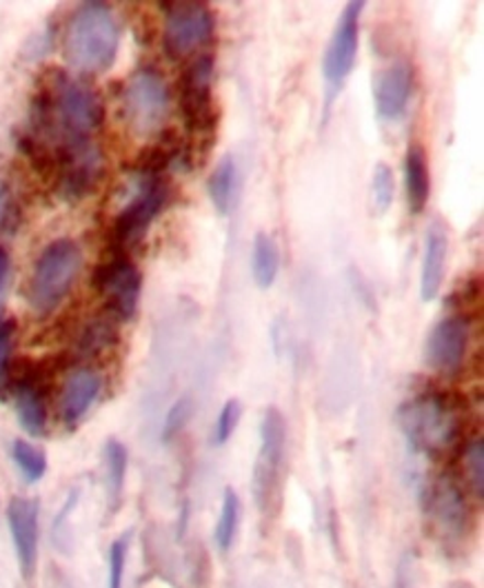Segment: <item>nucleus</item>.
I'll use <instances>...</instances> for the list:
<instances>
[{
    "instance_id": "obj_1",
    "label": "nucleus",
    "mask_w": 484,
    "mask_h": 588,
    "mask_svg": "<svg viewBox=\"0 0 484 588\" xmlns=\"http://www.w3.org/2000/svg\"><path fill=\"white\" fill-rule=\"evenodd\" d=\"M105 118L99 94L83 82L62 73L51 78V85L34 99V123L41 129H51L62 142L90 140Z\"/></svg>"
},
{
    "instance_id": "obj_2",
    "label": "nucleus",
    "mask_w": 484,
    "mask_h": 588,
    "mask_svg": "<svg viewBox=\"0 0 484 588\" xmlns=\"http://www.w3.org/2000/svg\"><path fill=\"white\" fill-rule=\"evenodd\" d=\"M120 45V27L110 5L88 3L80 8L67 27L65 58L85 73H99L114 65Z\"/></svg>"
},
{
    "instance_id": "obj_3",
    "label": "nucleus",
    "mask_w": 484,
    "mask_h": 588,
    "mask_svg": "<svg viewBox=\"0 0 484 588\" xmlns=\"http://www.w3.org/2000/svg\"><path fill=\"white\" fill-rule=\"evenodd\" d=\"M395 419L412 449L429 458L449 451L460 434L458 411L440 391L420 393L407 400L397 408Z\"/></svg>"
},
{
    "instance_id": "obj_4",
    "label": "nucleus",
    "mask_w": 484,
    "mask_h": 588,
    "mask_svg": "<svg viewBox=\"0 0 484 588\" xmlns=\"http://www.w3.org/2000/svg\"><path fill=\"white\" fill-rule=\"evenodd\" d=\"M80 269H83V254L73 240H54L36 263L30 283V304L41 315L51 313L73 287Z\"/></svg>"
},
{
    "instance_id": "obj_5",
    "label": "nucleus",
    "mask_w": 484,
    "mask_h": 588,
    "mask_svg": "<svg viewBox=\"0 0 484 588\" xmlns=\"http://www.w3.org/2000/svg\"><path fill=\"white\" fill-rule=\"evenodd\" d=\"M138 178L140 181L134 198L120 209L112 227L114 251H120V254H127L131 246H136L145 238L153 218L165 209L170 200V183L163 174H149Z\"/></svg>"
},
{
    "instance_id": "obj_6",
    "label": "nucleus",
    "mask_w": 484,
    "mask_h": 588,
    "mask_svg": "<svg viewBox=\"0 0 484 588\" xmlns=\"http://www.w3.org/2000/svg\"><path fill=\"white\" fill-rule=\"evenodd\" d=\"M125 118L138 136H151L163 127L170 112V88L163 73L142 67L125 88Z\"/></svg>"
},
{
    "instance_id": "obj_7",
    "label": "nucleus",
    "mask_w": 484,
    "mask_h": 588,
    "mask_svg": "<svg viewBox=\"0 0 484 588\" xmlns=\"http://www.w3.org/2000/svg\"><path fill=\"white\" fill-rule=\"evenodd\" d=\"M285 447H287L285 415L276 406H269L261 423V449L254 469V495L261 511H272L278 501Z\"/></svg>"
},
{
    "instance_id": "obj_8",
    "label": "nucleus",
    "mask_w": 484,
    "mask_h": 588,
    "mask_svg": "<svg viewBox=\"0 0 484 588\" xmlns=\"http://www.w3.org/2000/svg\"><path fill=\"white\" fill-rule=\"evenodd\" d=\"M92 283L99 296L105 298V307L112 318L125 322L136 315L142 276L127 254L112 251V256L96 267Z\"/></svg>"
},
{
    "instance_id": "obj_9",
    "label": "nucleus",
    "mask_w": 484,
    "mask_h": 588,
    "mask_svg": "<svg viewBox=\"0 0 484 588\" xmlns=\"http://www.w3.org/2000/svg\"><path fill=\"white\" fill-rule=\"evenodd\" d=\"M214 56H198L181 78V114L189 134L209 136L218 123V107L211 94Z\"/></svg>"
},
{
    "instance_id": "obj_10",
    "label": "nucleus",
    "mask_w": 484,
    "mask_h": 588,
    "mask_svg": "<svg viewBox=\"0 0 484 588\" xmlns=\"http://www.w3.org/2000/svg\"><path fill=\"white\" fill-rule=\"evenodd\" d=\"M425 514L445 542H458L469 531V507L451 475L434 477L425 488Z\"/></svg>"
},
{
    "instance_id": "obj_11",
    "label": "nucleus",
    "mask_w": 484,
    "mask_h": 588,
    "mask_svg": "<svg viewBox=\"0 0 484 588\" xmlns=\"http://www.w3.org/2000/svg\"><path fill=\"white\" fill-rule=\"evenodd\" d=\"M216 30L214 12L203 3H176L168 12L163 47L172 60H183L200 49Z\"/></svg>"
},
{
    "instance_id": "obj_12",
    "label": "nucleus",
    "mask_w": 484,
    "mask_h": 588,
    "mask_svg": "<svg viewBox=\"0 0 484 588\" xmlns=\"http://www.w3.org/2000/svg\"><path fill=\"white\" fill-rule=\"evenodd\" d=\"M58 189L62 198L71 203L92 194L103 176L101 151L90 140L62 142L58 147Z\"/></svg>"
},
{
    "instance_id": "obj_13",
    "label": "nucleus",
    "mask_w": 484,
    "mask_h": 588,
    "mask_svg": "<svg viewBox=\"0 0 484 588\" xmlns=\"http://www.w3.org/2000/svg\"><path fill=\"white\" fill-rule=\"evenodd\" d=\"M360 16H362V3L360 0H352L341 14L334 34L330 38L325 60H322V76L327 80L332 96L343 88V82L347 80V76L356 65L358 41H360Z\"/></svg>"
},
{
    "instance_id": "obj_14",
    "label": "nucleus",
    "mask_w": 484,
    "mask_h": 588,
    "mask_svg": "<svg viewBox=\"0 0 484 588\" xmlns=\"http://www.w3.org/2000/svg\"><path fill=\"white\" fill-rule=\"evenodd\" d=\"M471 341V322L460 311L442 318L429 333L425 345V362L429 369L451 376L460 371Z\"/></svg>"
},
{
    "instance_id": "obj_15",
    "label": "nucleus",
    "mask_w": 484,
    "mask_h": 588,
    "mask_svg": "<svg viewBox=\"0 0 484 588\" xmlns=\"http://www.w3.org/2000/svg\"><path fill=\"white\" fill-rule=\"evenodd\" d=\"M414 94V69L410 62L397 60L373 76V103L382 120H397L407 112Z\"/></svg>"
},
{
    "instance_id": "obj_16",
    "label": "nucleus",
    "mask_w": 484,
    "mask_h": 588,
    "mask_svg": "<svg viewBox=\"0 0 484 588\" xmlns=\"http://www.w3.org/2000/svg\"><path fill=\"white\" fill-rule=\"evenodd\" d=\"M38 516L41 504L30 497H14L8 509L10 533L14 542V551L19 557L21 573L32 577L38 562Z\"/></svg>"
},
{
    "instance_id": "obj_17",
    "label": "nucleus",
    "mask_w": 484,
    "mask_h": 588,
    "mask_svg": "<svg viewBox=\"0 0 484 588\" xmlns=\"http://www.w3.org/2000/svg\"><path fill=\"white\" fill-rule=\"evenodd\" d=\"M103 389V378L92 369H78L69 376L62 397H60V413L62 423L67 427H76L80 419L88 415L92 404L99 400Z\"/></svg>"
},
{
    "instance_id": "obj_18",
    "label": "nucleus",
    "mask_w": 484,
    "mask_h": 588,
    "mask_svg": "<svg viewBox=\"0 0 484 588\" xmlns=\"http://www.w3.org/2000/svg\"><path fill=\"white\" fill-rule=\"evenodd\" d=\"M447 251H449L447 233L442 231V227L431 224L425 238V256H423V269H420V298L425 302L436 300V296L442 289Z\"/></svg>"
},
{
    "instance_id": "obj_19",
    "label": "nucleus",
    "mask_w": 484,
    "mask_h": 588,
    "mask_svg": "<svg viewBox=\"0 0 484 588\" xmlns=\"http://www.w3.org/2000/svg\"><path fill=\"white\" fill-rule=\"evenodd\" d=\"M16 413H19L21 427L32 438H41L47 434V404H45V391L38 380L25 378L19 382Z\"/></svg>"
},
{
    "instance_id": "obj_20",
    "label": "nucleus",
    "mask_w": 484,
    "mask_h": 588,
    "mask_svg": "<svg viewBox=\"0 0 484 588\" xmlns=\"http://www.w3.org/2000/svg\"><path fill=\"white\" fill-rule=\"evenodd\" d=\"M207 194L214 209L220 216H229L238 203L240 194V170L233 155H224L207 181Z\"/></svg>"
},
{
    "instance_id": "obj_21",
    "label": "nucleus",
    "mask_w": 484,
    "mask_h": 588,
    "mask_svg": "<svg viewBox=\"0 0 484 588\" xmlns=\"http://www.w3.org/2000/svg\"><path fill=\"white\" fill-rule=\"evenodd\" d=\"M405 192L412 214H423L429 203L431 178H429L427 151L420 145H412L405 155Z\"/></svg>"
},
{
    "instance_id": "obj_22",
    "label": "nucleus",
    "mask_w": 484,
    "mask_h": 588,
    "mask_svg": "<svg viewBox=\"0 0 484 588\" xmlns=\"http://www.w3.org/2000/svg\"><path fill=\"white\" fill-rule=\"evenodd\" d=\"M252 274L261 289L274 287L278 274H280V249L278 242L261 231L254 238V251H252Z\"/></svg>"
},
{
    "instance_id": "obj_23",
    "label": "nucleus",
    "mask_w": 484,
    "mask_h": 588,
    "mask_svg": "<svg viewBox=\"0 0 484 588\" xmlns=\"http://www.w3.org/2000/svg\"><path fill=\"white\" fill-rule=\"evenodd\" d=\"M240 514H242V501L233 488H224L222 493V504H220V516L216 524V544L220 551H229L235 542L238 527H240Z\"/></svg>"
},
{
    "instance_id": "obj_24",
    "label": "nucleus",
    "mask_w": 484,
    "mask_h": 588,
    "mask_svg": "<svg viewBox=\"0 0 484 588\" xmlns=\"http://www.w3.org/2000/svg\"><path fill=\"white\" fill-rule=\"evenodd\" d=\"M105 469H107V488L112 507L116 509L123 497L125 488V475H127V449L118 440H110L105 445Z\"/></svg>"
},
{
    "instance_id": "obj_25",
    "label": "nucleus",
    "mask_w": 484,
    "mask_h": 588,
    "mask_svg": "<svg viewBox=\"0 0 484 588\" xmlns=\"http://www.w3.org/2000/svg\"><path fill=\"white\" fill-rule=\"evenodd\" d=\"M12 458L19 464L23 477L30 484L43 480V475L47 473V458H45V453L38 447L25 442V440H14V445H12Z\"/></svg>"
},
{
    "instance_id": "obj_26",
    "label": "nucleus",
    "mask_w": 484,
    "mask_h": 588,
    "mask_svg": "<svg viewBox=\"0 0 484 588\" xmlns=\"http://www.w3.org/2000/svg\"><path fill=\"white\" fill-rule=\"evenodd\" d=\"M464 473L473 493L482 497L484 493V442L480 438L471 440L469 447L464 449Z\"/></svg>"
},
{
    "instance_id": "obj_27",
    "label": "nucleus",
    "mask_w": 484,
    "mask_h": 588,
    "mask_svg": "<svg viewBox=\"0 0 484 588\" xmlns=\"http://www.w3.org/2000/svg\"><path fill=\"white\" fill-rule=\"evenodd\" d=\"M240 415H242V404L235 397H231L222 404L218 419H216V429H214V445L216 447H222L231 440V436L240 423Z\"/></svg>"
},
{
    "instance_id": "obj_28",
    "label": "nucleus",
    "mask_w": 484,
    "mask_h": 588,
    "mask_svg": "<svg viewBox=\"0 0 484 588\" xmlns=\"http://www.w3.org/2000/svg\"><path fill=\"white\" fill-rule=\"evenodd\" d=\"M371 192H373V200H376L378 211H387L391 207L393 194H395V181H393V172H391L389 164H384V162L376 164Z\"/></svg>"
},
{
    "instance_id": "obj_29",
    "label": "nucleus",
    "mask_w": 484,
    "mask_h": 588,
    "mask_svg": "<svg viewBox=\"0 0 484 588\" xmlns=\"http://www.w3.org/2000/svg\"><path fill=\"white\" fill-rule=\"evenodd\" d=\"M129 540L131 533L120 535L112 549H110V575H107V588H123L125 581V566L129 555Z\"/></svg>"
},
{
    "instance_id": "obj_30",
    "label": "nucleus",
    "mask_w": 484,
    "mask_h": 588,
    "mask_svg": "<svg viewBox=\"0 0 484 588\" xmlns=\"http://www.w3.org/2000/svg\"><path fill=\"white\" fill-rule=\"evenodd\" d=\"M114 343H116V331H114L112 322H94L83 335L80 351H83L85 356L88 354H99V351H103L105 347H110Z\"/></svg>"
},
{
    "instance_id": "obj_31",
    "label": "nucleus",
    "mask_w": 484,
    "mask_h": 588,
    "mask_svg": "<svg viewBox=\"0 0 484 588\" xmlns=\"http://www.w3.org/2000/svg\"><path fill=\"white\" fill-rule=\"evenodd\" d=\"M16 320H0V387H5L12 369Z\"/></svg>"
},
{
    "instance_id": "obj_32",
    "label": "nucleus",
    "mask_w": 484,
    "mask_h": 588,
    "mask_svg": "<svg viewBox=\"0 0 484 588\" xmlns=\"http://www.w3.org/2000/svg\"><path fill=\"white\" fill-rule=\"evenodd\" d=\"M192 400L189 397H181L178 402H174V406L170 408L168 417H165V427H163V440L170 442L174 440L189 423V417H192Z\"/></svg>"
},
{
    "instance_id": "obj_33",
    "label": "nucleus",
    "mask_w": 484,
    "mask_h": 588,
    "mask_svg": "<svg viewBox=\"0 0 484 588\" xmlns=\"http://www.w3.org/2000/svg\"><path fill=\"white\" fill-rule=\"evenodd\" d=\"M10 272H12L10 254L3 246H0V313H3V304H5V293H8V285H10Z\"/></svg>"
},
{
    "instance_id": "obj_34",
    "label": "nucleus",
    "mask_w": 484,
    "mask_h": 588,
    "mask_svg": "<svg viewBox=\"0 0 484 588\" xmlns=\"http://www.w3.org/2000/svg\"><path fill=\"white\" fill-rule=\"evenodd\" d=\"M5 214H8V189L0 185V222H3Z\"/></svg>"
}]
</instances>
